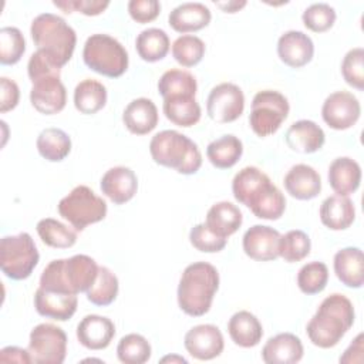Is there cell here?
I'll list each match as a JSON object with an SVG mask.
<instances>
[{"instance_id":"28","label":"cell","mask_w":364,"mask_h":364,"mask_svg":"<svg viewBox=\"0 0 364 364\" xmlns=\"http://www.w3.org/2000/svg\"><path fill=\"white\" fill-rule=\"evenodd\" d=\"M272 183L270 178L256 166L242 168L232 181V193L235 199L246 208L255 200V198Z\"/></svg>"},{"instance_id":"14","label":"cell","mask_w":364,"mask_h":364,"mask_svg":"<svg viewBox=\"0 0 364 364\" xmlns=\"http://www.w3.org/2000/svg\"><path fill=\"white\" fill-rule=\"evenodd\" d=\"M31 105L44 115H54L67 104V90L58 75L43 77L33 82L30 90Z\"/></svg>"},{"instance_id":"36","label":"cell","mask_w":364,"mask_h":364,"mask_svg":"<svg viewBox=\"0 0 364 364\" xmlns=\"http://www.w3.org/2000/svg\"><path fill=\"white\" fill-rule=\"evenodd\" d=\"M249 209L259 219L277 220L286 210V198L272 182L250 203Z\"/></svg>"},{"instance_id":"41","label":"cell","mask_w":364,"mask_h":364,"mask_svg":"<svg viewBox=\"0 0 364 364\" xmlns=\"http://www.w3.org/2000/svg\"><path fill=\"white\" fill-rule=\"evenodd\" d=\"M205 51L206 46L203 40L192 34H182L172 44V55L182 67H193L199 64Z\"/></svg>"},{"instance_id":"34","label":"cell","mask_w":364,"mask_h":364,"mask_svg":"<svg viewBox=\"0 0 364 364\" xmlns=\"http://www.w3.org/2000/svg\"><path fill=\"white\" fill-rule=\"evenodd\" d=\"M171 47L169 37L165 30L158 27H149L142 30L135 40V48L138 55L146 63H155L162 60Z\"/></svg>"},{"instance_id":"47","label":"cell","mask_w":364,"mask_h":364,"mask_svg":"<svg viewBox=\"0 0 364 364\" xmlns=\"http://www.w3.org/2000/svg\"><path fill=\"white\" fill-rule=\"evenodd\" d=\"M189 242L191 245L203 253H218L225 249L228 239L218 236L215 232H212L206 223H198L195 225L189 232Z\"/></svg>"},{"instance_id":"4","label":"cell","mask_w":364,"mask_h":364,"mask_svg":"<svg viewBox=\"0 0 364 364\" xmlns=\"http://www.w3.org/2000/svg\"><path fill=\"white\" fill-rule=\"evenodd\" d=\"M149 154L155 164L182 175H193L202 166V154L198 145L175 129L155 134L149 142Z\"/></svg>"},{"instance_id":"25","label":"cell","mask_w":364,"mask_h":364,"mask_svg":"<svg viewBox=\"0 0 364 364\" xmlns=\"http://www.w3.org/2000/svg\"><path fill=\"white\" fill-rule=\"evenodd\" d=\"M333 267L337 279L347 287L360 289L364 283V259L360 247H343L334 255Z\"/></svg>"},{"instance_id":"40","label":"cell","mask_w":364,"mask_h":364,"mask_svg":"<svg viewBox=\"0 0 364 364\" xmlns=\"http://www.w3.org/2000/svg\"><path fill=\"white\" fill-rule=\"evenodd\" d=\"M149 341L136 333L124 336L117 346V357L124 364H144L151 358Z\"/></svg>"},{"instance_id":"42","label":"cell","mask_w":364,"mask_h":364,"mask_svg":"<svg viewBox=\"0 0 364 364\" xmlns=\"http://www.w3.org/2000/svg\"><path fill=\"white\" fill-rule=\"evenodd\" d=\"M311 242L306 232L293 229L280 236L279 256L287 263H296L310 255Z\"/></svg>"},{"instance_id":"7","label":"cell","mask_w":364,"mask_h":364,"mask_svg":"<svg viewBox=\"0 0 364 364\" xmlns=\"http://www.w3.org/2000/svg\"><path fill=\"white\" fill-rule=\"evenodd\" d=\"M58 213L75 230L101 222L107 216V202L87 185H78L57 205Z\"/></svg>"},{"instance_id":"31","label":"cell","mask_w":364,"mask_h":364,"mask_svg":"<svg viewBox=\"0 0 364 364\" xmlns=\"http://www.w3.org/2000/svg\"><path fill=\"white\" fill-rule=\"evenodd\" d=\"M162 109L165 117L175 125L189 128L200 119V105L191 95H178L164 98Z\"/></svg>"},{"instance_id":"17","label":"cell","mask_w":364,"mask_h":364,"mask_svg":"<svg viewBox=\"0 0 364 364\" xmlns=\"http://www.w3.org/2000/svg\"><path fill=\"white\" fill-rule=\"evenodd\" d=\"M101 192L115 205L129 202L138 191V178L128 166L109 168L101 178Z\"/></svg>"},{"instance_id":"9","label":"cell","mask_w":364,"mask_h":364,"mask_svg":"<svg viewBox=\"0 0 364 364\" xmlns=\"http://www.w3.org/2000/svg\"><path fill=\"white\" fill-rule=\"evenodd\" d=\"M289 101L282 92L274 90L259 91L252 100L250 128L260 138L273 135L289 117Z\"/></svg>"},{"instance_id":"49","label":"cell","mask_w":364,"mask_h":364,"mask_svg":"<svg viewBox=\"0 0 364 364\" xmlns=\"http://www.w3.org/2000/svg\"><path fill=\"white\" fill-rule=\"evenodd\" d=\"M53 4L61 9L64 13L70 14L73 11H78L84 16H98L101 14L108 6V0H63V1H53Z\"/></svg>"},{"instance_id":"16","label":"cell","mask_w":364,"mask_h":364,"mask_svg":"<svg viewBox=\"0 0 364 364\" xmlns=\"http://www.w3.org/2000/svg\"><path fill=\"white\" fill-rule=\"evenodd\" d=\"M277 55L291 68L304 67L314 55L313 40L303 31L289 30L277 40Z\"/></svg>"},{"instance_id":"45","label":"cell","mask_w":364,"mask_h":364,"mask_svg":"<svg viewBox=\"0 0 364 364\" xmlns=\"http://www.w3.org/2000/svg\"><path fill=\"white\" fill-rule=\"evenodd\" d=\"M337 14L334 7L327 3H313L301 14L303 24L314 33H324L330 30L334 26Z\"/></svg>"},{"instance_id":"8","label":"cell","mask_w":364,"mask_h":364,"mask_svg":"<svg viewBox=\"0 0 364 364\" xmlns=\"http://www.w3.org/2000/svg\"><path fill=\"white\" fill-rule=\"evenodd\" d=\"M38 250L30 233L4 236L0 242V269L11 280H24L38 264Z\"/></svg>"},{"instance_id":"33","label":"cell","mask_w":364,"mask_h":364,"mask_svg":"<svg viewBox=\"0 0 364 364\" xmlns=\"http://www.w3.org/2000/svg\"><path fill=\"white\" fill-rule=\"evenodd\" d=\"M108 92L102 82L94 78H85L75 85L74 107L81 114H95L107 104Z\"/></svg>"},{"instance_id":"22","label":"cell","mask_w":364,"mask_h":364,"mask_svg":"<svg viewBox=\"0 0 364 364\" xmlns=\"http://www.w3.org/2000/svg\"><path fill=\"white\" fill-rule=\"evenodd\" d=\"M283 183L287 193L299 200L314 199L321 191L320 173L306 164L293 165L287 171Z\"/></svg>"},{"instance_id":"53","label":"cell","mask_w":364,"mask_h":364,"mask_svg":"<svg viewBox=\"0 0 364 364\" xmlns=\"http://www.w3.org/2000/svg\"><path fill=\"white\" fill-rule=\"evenodd\" d=\"M363 350H364V346H363V334L360 333L354 341L348 346V348L344 351V354L340 357V363H355V358L354 355L357 354L360 358H363Z\"/></svg>"},{"instance_id":"10","label":"cell","mask_w":364,"mask_h":364,"mask_svg":"<svg viewBox=\"0 0 364 364\" xmlns=\"http://www.w3.org/2000/svg\"><path fill=\"white\" fill-rule=\"evenodd\" d=\"M28 353L34 364H61L67 355V334L51 323H41L30 333Z\"/></svg>"},{"instance_id":"2","label":"cell","mask_w":364,"mask_h":364,"mask_svg":"<svg viewBox=\"0 0 364 364\" xmlns=\"http://www.w3.org/2000/svg\"><path fill=\"white\" fill-rule=\"evenodd\" d=\"M219 289V272L208 262H193L185 267L178 284V306L192 317L206 314Z\"/></svg>"},{"instance_id":"27","label":"cell","mask_w":364,"mask_h":364,"mask_svg":"<svg viewBox=\"0 0 364 364\" xmlns=\"http://www.w3.org/2000/svg\"><path fill=\"white\" fill-rule=\"evenodd\" d=\"M355 208L348 196L331 195L321 202L320 220L330 230H344L353 225Z\"/></svg>"},{"instance_id":"55","label":"cell","mask_w":364,"mask_h":364,"mask_svg":"<svg viewBox=\"0 0 364 364\" xmlns=\"http://www.w3.org/2000/svg\"><path fill=\"white\" fill-rule=\"evenodd\" d=\"M161 363H183L186 364L188 360L181 357V355H176V354H172V355H165L161 358Z\"/></svg>"},{"instance_id":"50","label":"cell","mask_w":364,"mask_h":364,"mask_svg":"<svg viewBox=\"0 0 364 364\" xmlns=\"http://www.w3.org/2000/svg\"><path fill=\"white\" fill-rule=\"evenodd\" d=\"M128 13L134 21L145 24L159 16L161 3L158 0H131L128 1Z\"/></svg>"},{"instance_id":"13","label":"cell","mask_w":364,"mask_h":364,"mask_svg":"<svg viewBox=\"0 0 364 364\" xmlns=\"http://www.w3.org/2000/svg\"><path fill=\"white\" fill-rule=\"evenodd\" d=\"M183 346L189 355L208 361L219 357L225 348L222 331L213 324H198L186 331Z\"/></svg>"},{"instance_id":"32","label":"cell","mask_w":364,"mask_h":364,"mask_svg":"<svg viewBox=\"0 0 364 364\" xmlns=\"http://www.w3.org/2000/svg\"><path fill=\"white\" fill-rule=\"evenodd\" d=\"M243 154L242 141L232 135H222L213 139L206 148V156L209 162L218 169H229L235 166Z\"/></svg>"},{"instance_id":"18","label":"cell","mask_w":364,"mask_h":364,"mask_svg":"<svg viewBox=\"0 0 364 364\" xmlns=\"http://www.w3.org/2000/svg\"><path fill=\"white\" fill-rule=\"evenodd\" d=\"M75 334L82 347L88 350H104L115 336V326L105 316L88 314L78 323Z\"/></svg>"},{"instance_id":"46","label":"cell","mask_w":364,"mask_h":364,"mask_svg":"<svg viewBox=\"0 0 364 364\" xmlns=\"http://www.w3.org/2000/svg\"><path fill=\"white\" fill-rule=\"evenodd\" d=\"M344 81L355 90H364V48L355 47L347 51L341 63Z\"/></svg>"},{"instance_id":"43","label":"cell","mask_w":364,"mask_h":364,"mask_svg":"<svg viewBox=\"0 0 364 364\" xmlns=\"http://www.w3.org/2000/svg\"><path fill=\"white\" fill-rule=\"evenodd\" d=\"M328 282V267L323 262H309L297 273V286L304 294H317L323 291Z\"/></svg>"},{"instance_id":"30","label":"cell","mask_w":364,"mask_h":364,"mask_svg":"<svg viewBox=\"0 0 364 364\" xmlns=\"http://www.w3.org/2000/svg\"><path fill=\"white\" fill-rule=\"evenodd\" d=\"M243 215L232 202L222 200L212 205L206 213V226L218 236L228 239L242 226Z\"/></svg>"},{"instance_id":"48","label":"cell","mask_w":364,"mask_h":364,"mask_svg":"<svg viewBox=\"0 0 364 364\" xmlns=\"http://www.w3.org/2000/svg\"><path fill=\"white\" fill-rule=\"evenodd\" d=\"M27 74L31 82L48 77V75H61V67H58L46 53L37 50L33 53L27 63Z\"/></svg>"},{"instance_id":"15","label":"cell","mask_w":364,"mask_h":364,"mask_svg":"<svg viewBox=\"0 0 364 364\" xmlns=\"http://www.w3.org/2000/svg\"><path fill=\"white\" fill-rule=\"evenodd\" d=\"M280 233L266 225H255L249 228L242 240L243 252L247 257L257 262H270L279 257Z\"/></svg>"},{"instance_id":"19","label":"cell","mask_w":364,"mask_h":364,"mask_svg":"<svg viewBox=\"0 0 364 364\" xmlns=\"http://www.w3.org/2000/svg\"><path fill=\"white\" fill-rule=\"evenodd\" d=\"M77 306V294L48 291L40 286L34 293V307L37 313L46 318L67 321L75 314Z\"/></svg>"},{"instance_id":"37","label":"cell","mask_w":364,"mask_h":364,"mask_svg":"<svg viewBox=\"0 0 364 364\" xmlns=\"http://www.w3.org/2000/svg\"><path fill=\"white\" fill-rule=\"evenodd\" d=\"M198 90L196 78L186 70L171 68L165 71L158 81V91L162 98L191 95L195 97Z\"/></svg>"},{"instance_id":"39","label":"cell","mask_w":364,"mask_h":364,"mask_svg":"<svg viewBox=\"0 0 364 364\" xmlns=\"http://www.w3.org/2000/svg\"><path fill=\"white\" fill-rule=\"evenodd\" d=\"M119 283L115 273H112L108 267L100 266L98 274L92 286L85 291L88 301L95 306H109L118 296Z\"/></svg>"},{"instance_id":"54","label":"cell","mask_w":364,"mask_h":364,"mask_svg":"<svg viewBox=\"0 0 364 364\" xmlns=\"http://www.w3.org/2000/svg\"><path fill=\"white\" fill-rule=\"evenodd\" d=\"M216 6L219 9H222L225 13H236V11H239L240 9H243L246 6V1L245 0H242V1H226V3L218 1Z\"/></svg>"},{"instance_id":"29","label":"cell","mask_w":364,"mask_h":364,"mask_svg":"<svg viewBox=\"0 0 364 364\" xmlns=\"http://www.w3.org/2000/svg\"><path fill=\"white\" fill-rule=\"evenodd\" d=\"M228 333L236 346L250 348L260 343L263 337V327L253 313L240 310L229 318Z\"/></svg>"},{"instance_id":"52","label":"cell","mask_w":364,"mask_h":364,"mask_svg":"<svg viewBox=\"0 0 364 364\" xmlns=\"http://www.w3.org/2000/svg\"><path fill=\"white\" fill-rule=\"evenodd\" d=\"M0 361L1 363H21V364L33 363L28 350H24L17 346L3 347L0 350Z\"/></svg>"},{"instance_id":"11","label":"cell","mask_w":364,"mask_h":364,"mask_svg":"<svg viewBox=\"0 0 364 364\" xmlns=\"http://www.w3.org/2000/svg\"><path fill=\"white\" fill-rule=\"evenodd\" d=\"M245 109V94L233 82H220L215 85L206 100V112L209 118L219 124L236 121Z\"/></svg>"},{"instance_id":"12","label":"cell","mask_w":364,"mask_h":364,"mask_svg":"<svg viewBox=\"0 0 364 364\" xmlns=\"http://www.w3.org/2000/svg\"><path fill=\"white\" fill-rule=\"evenodd\" d=\"M361 105L357 97L348 91L331 92L323 102V121L333 129H348L358 121Z\"/></svg>"},{"instance_id":"38","label":"cell","mask_w":364,"mask_h":364,"mask_svg":"<svg viewBox=\"0 0 364 364\" xmlns=\"http://www.w3.org/2000/svg\"><path fill=\"white\" fill-rule=\"evenodd\" d=\"M36 229L41 242L50 247L68 249L77 242V230L53 218L38 220Z\"/></svg>"},{"instance_id":"23","label":"cell","mask_w":364,"mask_h":364,"mask_svg":"<svg viewBox=\"0 0 364 364\" xmlns=\"http://www.w3.org/2000/svg\"><path fill=\"white\" fill-rule=\"evenodd\" d=\"M212 20L208 6L198 1H186L176 6L168 16L169 26L182 34L195 33L205 28Z\"/></svg>"},{"instance_id":"26","label":"cell","mask_w":364,"mask_h":364,"mask_svg":"<svg viewBox=\"0 0 364 364\" xmlns=\"http://www.w3.org/2000/svg\"><path fill=\"white\" fill-rule=\"evenodd\" d=\"M328 183L336 195L348 196L354 193L361 182V166L348 156L336 158L328 166Z\"/></svg>"},{"instance_id":"44","label":"cell","mask_w":364,"mask_h":364,"mask_svg":"<svg viewBox=\"0 0 364 364\" xmlns=\"http://www.w3.org/2000/svg\"><path fill=\"white\" fill-rule=\"evenodd\" d=\"M26 51V40L17 27L0 28V63L3 65L17 64Z\"/></svg>"},{"instance_id":"6","label":"cell","mask_w":364,"mask_h":364,"mask_svg":"<svg viewBox=\"0 0 364 364\" xmlns=\"http://www.w3.org/2000/svg\"><path fill=\"white\" fill-rule=\"evenodd\" d=\"M84 64L108 78H118L128 70V53L125 47L109 34H91L82 48Z\"/></svg>"},{"instance_id":"5","label":"cell","mask_w":364,"mask_h":364,"mask_svg":"<svg viewBox=\"0 0 364 364\" xmlns=\"http://www.w3.org/2000/svg\"><path fill=\"white\" fill-rule=\"evenodd\" d=\"M30 34L37 50L46 53L58 67L65 65L75 50L77 34L60 16L41 13L31 21Z\"/></svg>"},{"instance_id":"20","label":"cell","mask_w":364,"mask_h":364,"mask_svg":"<svg viewBox=\"0 0 364 364\" xmlns=\"http://www.w3.org/2000/svg\"><path fill=\"white\" fill-rule=\"evenodd\" d=\"M287 146L299 154H314L323 148L326 134L320 125L310 119H299L286 131Z\"/></svg>"},{"instance_id":"51","label":"cell","mask_w":364,"mask_h":364,"mask_svg":"<svg viewBox=\"0 0 364 364\" xmlns=\"http://www.w3.org/2000/svg\"><path fill=\"white\" fill-rule=\"evenodd\" d=\"M20 100V90L16 81L1 77L0 78V112L6 114L14 109Z\"/></svg>"},{"instance_id":"3","label":"cell","mask_w":364,"mask_h":364,"mask_svg":"<svg viewBox=\"0 0 364 364\" xmlns=\"http://www.w3.org/2000/svg\"><path fill=\"white\" fill-rule=\"evenodd\" d=\"M98 267L97 262L87 255L51 260L40 276V287L65 294L87 291L97 279Z\"/></svg>"},{"instance_id":"1","label":"cell","mask_w":364,"mask_h":364,"mask_svg":"<svg viewBox=\"0 0 364 364\" xmlns=\"http://www.w3.org/2000/svg\"><path fill=\"white\" fill-rule=\"evenodd\" d=\"M354 306L341 293L327 296L306 327L309 340L320 348L337 346L354 324Z\"/></svg>"},{"instance_id":"21","label":"cell","mask_w":364,"mask_h":364,"mask_svg":"<svg viewBox=\"0 0 364 364\" xmlns=\"http://www.w3.org/2000/svg\"><path fill=\"white\" fill-rule=\"evenodd\" d=\"M303 343L293 333L276 334L262 348V360L266 364H294L303 358Z\"/></svg>"},{"instance_id":"24","label":"cell","mask_w":364,"mask_h":364,"mask_svg":"<svg viewBox=\"0 0 364 364\" xmlns=\"http://www.w3.org/2000/svg\"><path fill=\"white\" fill-rule=\"evenodd\" d=\"M158 108L152 100L141 97L132 100L122 112V122L125 128L135 135H145L158 125Z\"/></svg>"},{"instance_id":"35","label":"cell","mask_w":364,"mask_h":364,"mask_svg":"<svg viewBox=\"0 0 364 364\" xmlns=\"http://www.w3.org/2000/svg\"><path fill=\"white\" fill-rule=\"evenodd\" d=\"M36 146L44 159L50 162H60L71 152V138L65 131L50 127L38 134Z\"/></svg>"}]
</instances>
